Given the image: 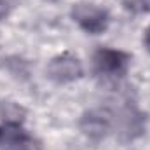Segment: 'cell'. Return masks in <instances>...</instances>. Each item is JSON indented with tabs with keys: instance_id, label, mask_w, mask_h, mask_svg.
I'll use <instances>...</instances> for the list:
<instances>
[{
	"instance_id": "6da1fadb",
	"label": "cell",
	"mask_w": 150,
	"mask_h": 150,
	"mask_svg": "<svg viewBox=\"0 0 150 150\" xmlns=\"http://www.w3.org/2000/svg\"><path fill=\"white\" fill-rule=\"evenodd\" d=\"M72 14V19L75 23L87 33L91 35H98V33H103L107 28H108V23H110V16L108 12L96 5V4H89V2H79L75 4L70 11Z\"/></svg>"
},
{
	"instance_id": "7a4b0ae2",
	"label": "cell",
	"mask_w": 150,
	"mask_h": 150,
	"mask_svg": "<svg viewBox=\"0 0 150 150\" xmlns=\"http://www.w3.org/2000/svg\"><path fill=\"white\" fill-rule=\"evenodd\" d=\"M129 54L117 51V49H98L94 52L93 63H94V70L100 75H110V77H120L126 74L127 67H129Z\"/></svg>"
},
{
	"instance_id": "3957f363",
	"label": "cell",
	"mask_w": 150,
	"mask_h": 150,
	"mask_svg": "<svg viewBox=\"0 0 150 150\" xmlns=\"http://www.w3.org/2000/svg\"><path fill=\"white\" fill-rule=\"evenodd\" d=\"M84 74L80 61L70 52H63L56 58H52L47 65V77L54 82L67 84L80 79Z\"/></svg>"
},
{
	"instance_id": "277c9868",
	"label": "cell",
	"mask_w": 150,
	"mask_h": 150,
	"mask_svg": "<svg viewBox=\"0 0 150 150\" xmlns=\"http://www.w3.org/2000/svg\"><path fill=\"white\" fill-rule=\"evenodd\" d=\"M0 150H42V147L21 124L4 122L0 126Z\"/></svg>"
},
{
	"instance_id": "5b68a950",
	"label": "cell",
	"mask_w": 150,
	"mask_h": 150,
	"mask_svg": "<svg viewBox=\"0 0 150 150\" xmlns=\"http://www.w3.org/2000/svg\"><path fill=\"white\" fill-rule=\"evenodd\" d=\"M82 131L91 138H101L108 131V119L103 113L89 112L82 117Z\"/></svg>"
},
{
	"instance_id": "8992f818",
	"label": "cell",
	"mask_w": 150,
	"mask_h": 150,
	"mask_svg": "<svg viewBox=\"0 0 150 150\" xmlns=\"http://www.w3.org/2000/svg\"><path fill=\"white\" fill-rule=\"evenodd\" d=\"M25 108L14 101H0V117L5 124H23Z\"/></svg>"
},
{
	"instance_id": "52a82bcc",
	"label": "cell",
	"mask_w": 150,
	"mask_h": 150,
	"mask_svg": "<svg viewBox=\"0 0 150 150\" xmlns=\"http://www.w3.org/2000/svg\"><path fill=\"white\" fill-rule=\"evenodd\" d=\"M9 14V4L7 0H0V19H4Z\"/></svg>"
},
{
	"instance_id": "ba28073f",
	"label": "cell",
	"mask_w": 150,
	"mask_h": 150,
	"mask_svg": "<svg viewBox=\"0 0 150 150\" xmlns=\"http://www.w3.org/2000/svg\"><path fill=\"white\" fill-rule=\"evenodd\" d=\"M145 45L150 51V25H149V28H147V32H145Z\"/></svg>"
}]
</instances>
